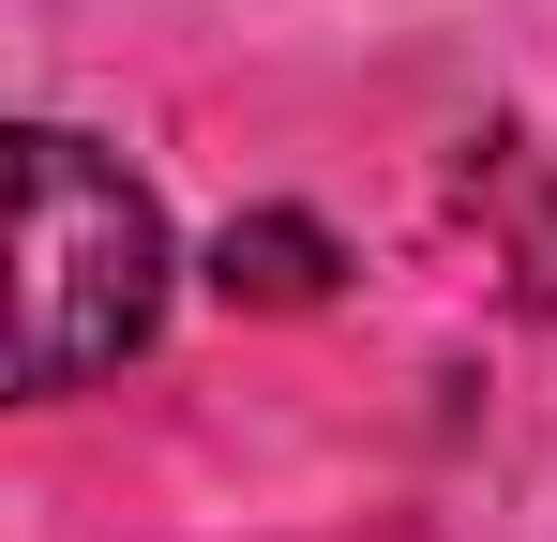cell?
I'll return each instance as SVG.
<instances>
[{"mask_svg": "<svg viewBox=\"0 0 557 542\" xmlns=\"http://www.w3.org/2000/svg\"><path fill=\"white\" fill-rule=\"evenodd\" d=\"M166 317V211L76 121L15 136V392H76L151 347Z\"/></svg>", "mask_w": 557, "mask_h": 542, "instance_id": "cell-1", "label": "cell"}]
</instances>
